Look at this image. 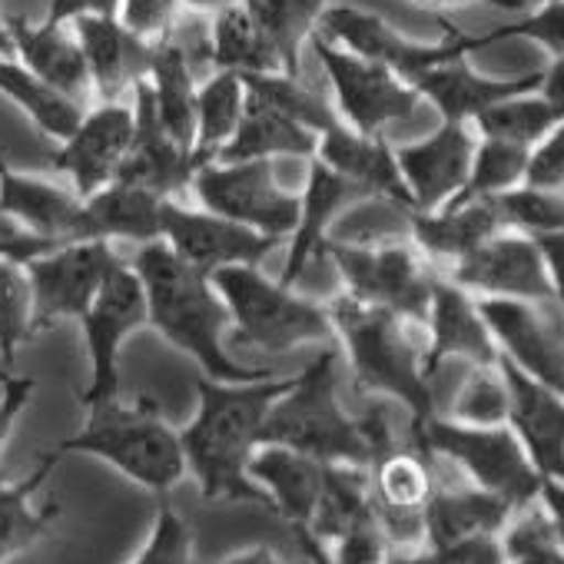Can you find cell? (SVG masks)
<instances>
[{
	"label": "cell",
	"mask_w": 564,
	"mask_h": 564,
	"mask_svg": "<svg viewBox=\"0 0 564 564\" xmlns=\"http://www.w3.org/2000/svg\"><path fill=\"white\" fill-rule=\"evenodd\" d=\"M80 329L90 356V382L80 392V402L87 409L94 402L120 395V352L140 329H150L147 293L130 259L104 282L94 306L80 319Z\"/></svg>",
	"instance_id": "13"
},
{
	"label": "cell",
	"mask_w": 564,
	"mask_h": 564,
	"mask_svg": "<svg viewBox=\"0 0 564 564\" xmlns=\"http://www.w3.org/2000/svg\"><path fill=\"white\" fill-rule=\"evenodd\" d=\"M524 186L564 193V120L541 143H534L528 150Z\"/></svg>",
	"instance_id": "50"
},
{
	"label": "cell",
	"mask_w": 564,
	"mask_h": 564,
	"mask_svg": "<svg viewBox=\"0 0 564 564\" xmlns=\"http://www.w3.org/2000/svg\"><path fill=\"white\" fill-rule=\"evenodd\" d=\"M524 170H528V150L524 147L491 140V137H478V147L471 156V173H468V183H465L458 199H495V196L521 186Z\"/></svg>",
	"instance_id": "43"
},
{
	"label": "cell",
	"mask_w": 564,
	"mask_h": 564,
	"mask_svg": "<svg viewBox=\"0 0 564 564\" xmlns=\"http://www.w3.org/2000/svg\"><path fill=\"white\" fill-rule=\"evenodd\" d=\"M130 265L143 282L150 329L189 356L203 376L216 382H252L275 376L272 369H256L229 356L226 339L232 333V316L213 286V275L183 262L163 239L137 246Z\"/></svg>",
	"instance_id": "2"
},
{
	"label": "cell",
	"mask_w": 564,
	"mask_h": 564,
	"mask_svg": "<svg viewBox=\"0 0 564 564\" xmlns=\"http://www.w3.org/2000/svg\"><path fill=\"white\" fill-rule=\"evenodd\" d=\"M442 28H445L442 41H415L372 11L349 8V4H329L316 34H323L326 41H333L366 61L389 67L392 74H399L402 80L412 84L438 64H448L455 57H471L481 51L478 34H465V31L452 28L448 21H442Z\"/></svg>",
	"instance_id": "10"
},
{
	"label": "cell",
	"mask_w": 564,
	"mask_h": 564,
	"mask_svg": "<svg viewBox=\"0 0 564 564\" xmlns=\"http://www.w3.org/2000/svg\"><path fill=\"white\" fill-rule=\"evenodd\" d=\"M505 229L495 199H452L438 209L409 213V239L442 272Z\"/></svg>",
	"instance_id": "27"
},
{
	"label": "cell",
	"mask_w": 564,
	"mask_h": 564,
	"mask_svg": "<svg viewBox=\"0 0 564 564\" xmlns=\"http://www.w3.org/2000/svg\"><path fill=\"white\" fill-rule=\"evenodd\" d=\"M0 54H11V34H8V14H0Z\"/></svg>",
	"instance_id": "59"
},
{
	"label": "cell",
	"mask_w": 564,
	"mask_h": 564,
	"mask_svg": "<svg viewBox=\"0 0 564 564\" xmlns=\"http://www.w3.org/2000/svg\"><path fill=\"white\" fill-rule=\"evenodd\" d=\"M120 0H51L47 18L54 24H70L77 18H117Z\"/></svg>",
	"instance_id": "52"
},
{
	"label": "cell",
	"mask_w": 564,
	"mask_h": 564,
	"mask_svg": "<svg viewBox=\"0 0 564 564\" xmlns=\"http://www.w3.org/2000/svg\"><path fill=\"white\" fill-rule=\"evenodd\" d=\"M445 419L458 425H508V382L495 366H468Z\"/></svg>",
	"instance_id": "45"
},
{
	"label": "cell",
	"mask_w": 564,
	"mask_h": 564,
	"mask_svg": "<svg viewBox=\"0 0 564 564\" xmlns=\"http://www.w3.org/2000/svg\"><path fill=\"white\" fill-rule=\"evenodd\" d=\"M34 339V293L28 265L0 252V369H11L18 349Z\"/></svg>",
	"instance_id": "42"
},
{
	"label": "cell",
	"mask_w": 564,
	"mask_h": 564,
	"mask_svg": "<svg viewBox=\"0 0 564 564\" xmlns=\"http://www.w3.org/2000/svg\"><path fill=\"white\" fill-rule=\"evenodd\" d=\"M534 242H538V249H541V259H544V269H547V279H551L554 306H557V313L564 316V229H561V232L538 236Z\"/></svg>",
	"instance_id": "53"
},
{
	"label": "cell",
	"mask_w": 564,
	"mask_h": 564,
	"mask_svg": "<svg viewBox=\"0 0 564 564\" xmlns=\"http://www.w3.org/2000/svg\"><path fill=\"white\" fill-rule=\"evenodd\" d=\"M316 150H319V133H313L310 127L296 123L293 117H286L272 104H265L262 97L246 90L242 120L216 160L239 163V160H282V156H290V160L310 163L316 156Z\"/></svg>",
	"instance_id": "32"
},
{
	"label": "cell",
	"mask_w": 564,
	"mask_h": 564,
	"mask_svg": "<svg viewBox=\"0 0 564 564\" xmlns=\"http://www.w3.org/2000/svg\"><path fill=\"white\" fill-rule=\"evenodd\" d=\"M323 259L336 265L346 296L392 310L415 326H425L438 269L419 252L409 236L389 242L326 239Z\"/></svg>",
	"instance_id": "8"
},
{
	"label": "cell",
	"mask_w": 564,
	"mask_h": 564,
	"mask_svg": "<svg viewBox=\"0 0 564 564\" xmlns=\"http://www.w3.org/2000/svg\"><path fill=\"white\" fill-rule=\"evenodd\" d=\"M501 41H531L554 57H564V0H534L524 14L478 34V47H495Z\"/></svg>",
	"instance_id": "47"
},
{
	"label": "cell",
	"mask_w": 564,
	"mask_h": 564,
	"mask_svg": "<svg viewBox=\"0 0 564 564\" xmlns=\"http://www.w3.org/2000/svg\"><path fill=\"white\" fill-rule=\"evenodd\" d=\"M54 452L94 455L156 498H170V491L186 478L180 429L166 422L153 399L127 402L113 395L87 405L84 429L64 438Z\"/></svg>",
	"instance_id": "5"
},
{
	"label": "cell",
	"mask_w": 564,
	"mask_h": 564,
	"mask_svg": "<svg viewBox=\"0 0 564 564\" xmlns=\"http://www.w3.org/2000/svg\"><path fill=\"white\" fill-rule=\"evenodd\" d=\"M189 196L196 206L282 242L300 223V193L279 183L275 160L203 163L193 173Z\"/></svg>",
	"instance_id": "9"
},
{
	"label": "cell",
	"mask_w": 564,
	"mask_h": 564,
	"mask_svg": "<svg viewBox=\"0 0 564 564\" xmlns=\"http://www.w3.org/2000/svg\"><path fill=\"white\" fill-rule=\"evenodd\" d=\"M564 117L551 107V100L538 90L508 97L495 107H488L485 113L475 117V133L478 137H491V140H505L514 147L531 150L534 143H541Z\"/></svg>",
	"instance_id": "40"
},
{
	"label": "cell",
	"mask_w": 564,
	"mask_h": 564,
	"mask_svg": "<svg viewBox=\"0 0 564 564\" xmlns=\"http://www.w3.org/2000/svg\"><path fill=\"white\" fill-rule=\"evenodd\" d=\"M269 37L286 74H300V54L319 31L333 0H239Z\"/></svg>",
	"instance_id": "39"
},
{
	"label": "cell",
	"mask_w": 564,
	"mask_h": 564,
	"mask_svg": "<svg viewBox=\"0 0 564 564\" xmlns=\"http://www.w3.org/2000/svg\"><path fill=\"white\" fill-rule=\"evenodd\" d=\"M130 564H199L196 534L183 521V514L170 505V498H160L150 538Z\"/></svg>",
	"instance_id": "48"
},
{
	"label": "cell",
	"mask_w": 564,
	"mask_h": 564,
	"mask_svg": "<svg viewBox=\"0 0 564 564\" xmlns=\"http://www.w3.org/2000/svg\"><path fill=\"white\" fill-rule=\"evenodd\" d=\"M0 97L11 100L54 143H64L87 110L77 100L64 97L61 90H54L47 80H41L14 54H0Z\"/></svg>",
	"instance_id": "34"
},
{
	"label": "cell",
	"mask_w": 564,
	"mask_h": 564,
	"mask_svg": "<svg viewBox=\"0 0 564 564\" xmlns=\"http://www.w3.org/2000/svg\"><path fill=\"white\" fill-rule=\"evenodd\" d=\"M0 376H4V369H0Z\"/></svg>",
	"instance_id": "60"
},
{
	"label": "cell",
	"mask_w": 564,
	"mask_h": 564,
	"mask_svg": "<svg viewBox=\"0 0 564 564\" xmlns=\"http://www.w3.org/2000/svg\"><path fill=\"white\" fill-rule=\"evenodd\" d=\"M531 4H534V0H531Z\"/></svg>",
	"instance_id": "61"
},
{
	"label": "cell",
	"mask_w": 564,
	"mask_h": 564,
	"mask_svg": "<svg viewBox=\"0 0 564 564\" xmlns=\"http://www.w3.org/2000/svg\"><path fill=\"white\" fill-rule=\"evenodd\" d=\"M508 382V425L541 478L564 481V395L498 356Z\"/></svg>",
	"instance_id": "23"
},
{
	"label": "cell",
	"mask_w": 564,
	"mask_h": 564,
	"mask_svg": "<svg viewBox=\"0 0 564 564\" xmlns=\"http://www.w3.org/2000/svg\"><path fill=\"white\" fill-rule=\"evenodd\" d=\"M369 521H376L369 468H362V465H326L319 505H316V514H313L306 531L313 538H319L323 544H333L343 534H349Z\"/></svg>",
	"instance_id": "36"
},
{
	"label": "cell",
	"mask_w": 564,
	"mask_h": 564,
	"mask_svg": "<svg viewBox=\"0 0 564 564\" xmlns=\"http://www.w3.org/2000/svg\"><path fill=\"white\" fill-rule=\"evenodd\" d=\"M541 94H544V97L551 100V107L564 117V57H554V61L544 67Z\"/></svg>",
	"instance_id": "56"
},
{
	"label": "cell",
	"mask_w": 564,
	"mask_h": 564,
	"mask_svg": "<svg viewBox=\"0 0 564 564\" xmlns=\"http://www.w3.org/2000/svg\"><path fill=\"white\" fill-rule=\"evenodd\" d=\"M206 57L213 70H229L239 77L282 70L279 54L272 51L269 37L262 34V28L252 21V14L242 4L209 18Z\"/></svg>",
	"instance_id": "37"
},
{
	"label": "cell",
	"mask_w": 564,
	"mask_h": 564,
	"mask_svg": "<svg viewBox=\"0 0 564 564\" xmlns=\"http://www.w3.org/2000/svg\"><path fill=\"white\" fill-rule=\"evenodd\" d=\"M505 564H564V547L541 498L518 508L501 528Z\"/></svg>",
	"instance_id": "44"
},
{
	"label": "cell",
	"mask_w": 564,
	"mask_h": 564,
	"mask_svg": "<svg viewBox=\"0 0 564 564\" xmlns=\"http://www.w3.org/2000/svg\"><path fill=\"white\" fill-rule=\"evenodd\" d=\"M156 113L163 120V127L173 133L176 143H183L193 153V133H196V77H193V64L183 44H176L173 37L160 41L153 47V61H150V74H147Z\"/></svg>",
	"instance_id": "33"
},
{
	"label": "cell",
	"mask_w": 564,
	"mask_h": 564,
	"mask_svg": "<svg viewBox=\"0 0 564 564\" xmlns=\"http://www.w3.org/2000/svg\"><path fill=\"white\" fill-rule=\"evenodd\" d=\"M293 386V376L252 382L196 379V415L180 429L186 475L206 501H246L272 508L269 495L249 478V462L262 448V425L272 402Z\"/></svg>",
	"instance_id": "1"
},
{
	"label": "cell",
	"mask_w": 564,
	"mask_h": 564,
	"mask_svg": "<svg viewBox=\"0 0 564 564\" xmlns=\"http://www.w3.org/2000/svg\"><path fill=\"white\" fill-rule=\"evenodd\" d=\"M236 4H239V0H180V8L196 14V18H216V14H223V11H229Z\"/></svg>",
	"instance_id": "58"
},
{
	"label": "cell",
	"mask_w": 564,
	"mask_h": 564,
	"mask_svg": "<svg viewBox=\"0 0 564 564\" xmlns=\"http://www.w3.org/2000/svg\"><path fill=\"white\" fill-rule=\"evenodd\" d=\"M425 372H435L448 359H462L468 366H495L498 346L488 333V323L478 310V300L438 272L432 286V303L425 316Z\"/></svg>",
	"instance_id": "21"
},
{
	"label": "cell",
	"mask_w": 564,
	"mask_h": 564,
	"mask_svg": "<svg viewBox=\"0 0 564 564\" xmlns=\"http://www.w3.org/2000/svg\"><path fill=\"white\" fill-rule=\"evenodd\" d=\"M409 442L429 458L455 465L468 485L505 498L514 511L541 495L544 478L511 425H458L435 412L422 425H409Z\"/></svg>",
	"instance_id": "7"
},
{
	"label": "cell",
	"mask_w": 564,
	"mask_h": 564,
	"mask_svg": "<svg viewBox=\"0 0 564 564\" xmlns=\"http://www.w3.org/2000/svg\"><path fill=\"white\" fill-rule=\"evenodd\" d=\"M229 316L236 346L256 352H293L300 346H336L329 303L296 293V286L262 272V265H229L213 272Z\"/></svg>",
	"instance_id": "6"
},
{
	"label": "cell",
	"mask_w": 564,
	"mask_h": 564,
	"mask_svg": "<svg viewBox=\"0 0 564 564\" xmlns=\"http://www.w3.org/2000/svg\"><path fill=\"white\" fill-rule=\"evenodd\" d=\"M514 508L505 498L481 491L468 485L465 478L458 485H448L438 478L425 505V544L422 547L452 544V541H465L475 534H501Z\"/></svg>",
	"instance_id": "31"
},
{
	"label": "cell",
	"mask_w": 564,
	"mask_h": 564,
	"mask_svg": "<svg viewBox=\"0 0 564 564\" xmlns=\"http://www.w3.org/2000/svg\"><path fill=\"white\" fill-rule=\"evenodd\" d=\"M61 462V452H47L37 458V465L24 478H4L0 475V564H8L31 547H37L61 518V501L47 498L37 501V491L47 485Z\"/></svg>",
	"instance_id": "29"
},
{
	"label": "cell",
	"mask_w": 564,
	"mask_h": 564,
	"mask_svg": "<svg viewBox=\"0 0 564 564\" xmlns=\"http://www.w3.org/2000/svg\"><path fill=\"white\" fill-rule=\"evenodd\" d=\"M8 34H11V54L24 67H31L41 80H47L54 90L77 100L80 107H94L87 57L70 24H54V21L34 24L28 18H8Z\"/></svg>",
	"instance_id": "26"
},
{
	"label": "cell",
	"mask_w": 564,
	"mask_h": 564,
	"mask_svg": "<svg viewBox=\"0 0 564 564\" xmlns=\"http://www.w3.org/2000/svg\"><path fill=\"white\" fill-rule=\"evenodd\" d=\"M541 505H544V511L551 514V524H554V531H557V541H561V547H564V481H554V478H544L541 481Z\"/></svg>",
	"instance_id": "55"
},
{
	"label": "cell",
	"mask_w": 564,
	"mask_h": 564,
	"mask_svg": "<svg viewBox=\"0 0 564 564\" xmlns=\"http://www.w3.org/2000/svg\"><path fill=\"white\" fill-rule=\"evenodd\" d=\"M475 147H478V133L471 123H445V120L429 137L399 143L395 163L412 209L425 213L458 199L471 173Z\"/></svg>",
	"instance_id": "19"
},
{
	"label": "cell",
	"mask_w": 564,
	"mask_h": 564,
	"mask_svg": "<svg viewBox=\"0 0 564 564\" xmlns=\"http://www.w3.org/2000/svg\"><path fill=\"white\" fill-rule=\"evenodd\" d=\"M544 70H531V74H518V77H491L481 74L468 64V57H455L448 64H438L432 70H425L419 80H412V87L419 90L422 104H429L438 120L445 123H475L478 113H485L488 107L538 90L541 87Z\"/></svg>",
	"instance_id": "24"
},
{
	"label": "cell",
	"mask_w": 564,
	"mask_h": 564,
	"mask_svg": "<svg viewBox=\"0 0 564 564\" xmlns=\"http://www.w3.org/2000/svg\"><path fill=\"white\" fill-rule=\"evenodd\" d=\"M310 44L319 67L326 70V80L333 87V107L346 127L359 133H386V127L409 120L419 110V90L389 67L366 61L326 41L323 34H313Z\"/></svg>",
	"instance_id": "12"
},
{
	"label": "cell",
	"mask_w": 564,
	"mask_h": 564,
	"mask_svg": "<svg viewBox=\"0 0 564 564\" xmlns=\"http://www.w3.org/2000/svg\"><path fill=\"white\" fill-rule=\"evenodd\" d=\"M316 160H323L339 176L356 183L369 199H392L412 209L395 163V143H389L386 133H359L339 120L319 137Z\"/></svg>",
	"instance_id": "28"
},
{
	"label": "cell",
	"mask_w": 564,
	"mask_h": 564,
	"mask_svg": "<svg viewBox=\"0 0 564 564\" xmlns=\"http://www.w3.org/2000/svg\"><path fill=\"white\" fill-rule=\"evenodd\" d=\"M130 104H133L137 127L117 180L133 183L160 199H183L189 193L193 173L199 170L196 156L183 143H176L173 133L163 127L147 77L133 87Z\"/></svg>",
	"instance_id": "20"
},
{
	"label": "cell",
	"mask_w": 564,
	"mask_h": 564,
	"mask_svg": "<svg viewBox=\"0 0 564 564\" xmlns=\"http://www.w3.org/2000/svg\"><path fill=\"white\" fill-rule=\"evenodd\" d=\"M223 564H290V561H282L269 544H256V547H242V551L229 554ZM300 564H310V561L303 557Z\"/></svg>",
	"instance_id": "57"
},
{
	"label": "cell",
	"mask_w": 564,
	"mask_h": 564,
	"mask_svg": "<svg viewBox=\"0 0 564 564\" xmlns=\"http://www.w3.org/2000/svg\"><path fill=\"white\" fill-rule=\"evenodd\" d=\"M70 28L87 57L94 104L130 100L133 87L150 74L156 44L130 34L120 18H77L70 21Z\"/></svg>",
	"instance_id": "25"
},
{
	"label": "cell",
	"mask_w": 564,
	"mask_h": 564,
	"mask_svg": "<svg viewBox=\"0 0 564 564\" xmlns=\"http://www.w3.org/2000/svg\"><path fill=\"white\" fill-rule=\"evenodd\" d=\"M180 0H120V24L137 34L147 44H160L173 37L176 18H180Z\"/></svg>",
	"instance_id": "49"
},
{
	"label": "cell",
	"mask_w": 564,
	"mask_h": 564,
	"mask_svg": "<svg viewBox=\"0 0 564 564\" xmlns=\"http://www.w3.org/2000/svg\"><path fill=\"white\" fill-rule=\"evenodd\" d=\"M323 462L306 458L282 445H262L249 462V478L269 495V505L293 528H310L319 491H323Z\"/></svg>",
	"instance_id": "30"
},
{
	"label": "cell",
	"mask_w": 564,
	"mask_h": 564,
	"mask_svg": "<svg viewBox=\"0 0 564 564\" xmlns=\"http://www.w3.org/2000/svg\"><path fill=\"white\" fill-rule=\"evenodd\" d=\"M246 90L262 97L265 104H272L275 110H282L286 117H293L296 123L310 127L313 133H326L329 127L339 123V113L333 107V100H326L319 90H313L300 74H286V70H272V74H249L242 77Z\"/></svg>",
	"instance_id": "41"
},
{
	"label": "cell",
	"mask_w": 564,
	"mask_h": 564,
	"mask_svg": "<svg viewBox=\"0 0 564 564\" xmlns=\"http://www.w3.org/2000/svg\"><path fill=\"white\" fill-rule=\"evenodd\" d=\"M306 183L300 193V223L293 229V236L286 239V265L279 272V282L286 286H296L303 279L306 265L323 256L326 239L333 236V229L339 226V219L362 199H369L356 183H349L346 176H339L333 166H326L323 160H310L306 163Z\"/></svg>",
	"instance_id": "22"
},
{
	"label": "cell",
	"mask_w": 564,
	"mask_h": 564,
	"mask_svg": "<svg viewBox=\"0 0 564 564\" xmlns=\"http://www.w3.org/2000/svg\"><path fill=\"white\" fill-rule=\"evenodd\" d=\"M425 11H465V8H491V11H524L531 0H409Z\"/></svg>",
	"instance_id": "54"
},
{
	"label": "cell",
	"mask_w": 564,
	"mask_h": 564,
	"mask_svg": "<svg viewBox=\"0 0 564 564\" xmlns=\"http://www.w3.org/2000/svg\"><path fill=\"white\" fill-rule=\"evenodd\" d=\"M34 392H37V379L31 376H8V372L0 376V452L11 442Z\"/></svg>",
	"instance_id": "51"
},
{
	"label": "cell",
	"mask_w": 564,
	"mask_h": 564,
	"mask_svg": "<svg viewBox=\"0 0 564 564\" xmlns=\"http://www.w3.org/2000/svg\"><path fill=\"white\" fill-rule=\"evenodd\" d=\"M329 316L336 346L346 356L359 392L399 402L409 412V425H422L438 412L435 389L425 372L422 326L346 293L329 300Z\"/></svg>",
	"instance_id": "3"
},
{
	"label": "cell",
	"mask_w": 564,
	"mask_h": 564,
	"mask_svg": "<svg viewBox=\"0 0 564 564\" xmlns=\"http://www.w3.org/2000/svg\"><path fill=\"white\" fill-rule=\"evenodd\" d=\"M160 229H163L160 239L183 262H189L206 275L229 265H262L265 256L275 246H282V239L246 229L203 206H186L183 199H163Z\"/></svg>",
	"instance_id": "15"
},
{
	"label": "cell",
	"mask_w": 564,
	"mask_h": 564,
	"mask_svg": "<svg viewBox=\"0 0 564 564\" xmlns=\"http://www.w3.org/2000/svg\"><path fill=\"white\" fill-rule=\"evenodd\" d=\"M127 262L117 242L80 239L54 246L28 262L34 293V336L57 323H80L104 282Z\"/></svg>",
	"instance_id": "11"
},
{
	"label": "cell",
	"mask_w": 564,
	"mask_h": 564,
	"mask_svg": "<svg viewBox=\"0 0 564 564\" xmlns=\"http://www.w3.org/2000/svg\"><path fill=\"white\" fill-rule=\"evenodd\" d=\"M0 219L47 242L97 239L87 199L70 186L41 173H24L0 153Z\"/></svg>",
	"instance_id": "16"
},
{
	"label": "cell",
	"mask_w": 564,
	"mask_h": 564,
	"mask_svg": "<svg viewBox=\"0 0 564 564\" xmlns=\"http://www.w3.org/2000/svg\"><path fill=\"white\" fill-rule=\"evenodd\" d=\"M339 346H326L293 386L282 392L262 425V445L293 448L323 465H372L366 419L346 412L339 399Z\"/></svg>",
	"instance_id": "4"
},
{
	"label": "cell",
	"mask_w": 564,
	"mask_h": 564,
	"mask_svg": "<svg viewBox=\"0 0 564 564\" xmlns=\"http://www.w3.org/2000/svg\"><path fill=\"white\" fill-rule=\"evenodd\" d=\"M442 272L475 300H521L554 306V290L538 242L511 229H501Z\"/></svg>",
	"instance_id": "14"
},
{
	"label": "cell",
	"mask_w": 564,
	"mask_h": 564,
	"mask_svg": "<svg viewBox=\"0 0 564 564\" xmlns=\"http://www.w3.org/2000/svg\"><path fill=\"white\" fill-rule=\"evenodd\" d=\"M133 104L130 100H110L94 104L84 110L77 130L57 143L51 166L67 176V183L87 199L110 186L120 173V163L133 140Z\"/></svg>",
	"instance_id": "18"
},
{
	"label": "cell",
	"mask_w": 564,
	"mask_h": 564,
	"mask_svg": "<svg viewBox=\"0 0 564 564\" xmlns=\"http://www.w3.org/2000/svg\"><path fill=\"white\" fill-rule=\"evenodd\" d=\"M246 110V84L239 74L213 70L196 87V133H193V156L196 163H213L223 147L232 140Z\"/></svg>",
	"instance_id": "38"
},
{
	"label": "cell",
	"mask_w": 564,
	"mask_h": 564,
	"mask_svg": "<svg viewBox=\"0 0 564 564\" xmlns=\"http://www.w3.org/2000/svg\"><path fill=\"white\" fill-rule=\"evenodd\" d=\"M495 206H498L505 229H511V232L538 239V236L564 229V193L521 183V186L495 196Z\"/></svg>",
	"instance_id": "46"
},
{
	"label": "cell",
	"mask_w": 564,
	"mask_h": 564,
	"mask_svg": "<svg viewBox=\"0 0 564 564\" xmlns=\"http://www.w3.org/2000/svg\"><path fill=\"white\" fill-rule=\"evenodd\" d=\"M498 356L564 395V316L521 300H478Z\"/></svg>",
	"instance_id": "17"
},
{
	"label": "cell",
	"mask_w": 564,
	"mask_h": 564,
	"mask_svg": "<svg viewBox=\"0 0 564 564\" xmlns=\"http://www.w3.org/2000/svg\"><path fill=\"white\" fill-rule=\"evenodd\" d=\"M160 209H163L160 196L133 186V183H123V180H113L100 193L87 196V213H90V223H94V236L107 239V242H117V246L120 242H130V246L156 242L163 236Z\"/></svg>",
	"instance_id": "35"
}]
</instances>
